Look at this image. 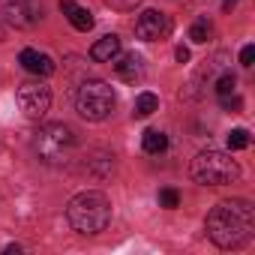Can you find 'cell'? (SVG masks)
Segmentation results:
<instances>
[{
  "instance_id": "obj_10",
  "label": "cell",
  "mask_w": 255,
  "mask_h": 255,
  "mask_svg": "<svg viewBox=\"0 0 255 255\" xmlns=\"http://www.w3.org/2000/svg\"><path fill=\"white\" fill-rule=\"evenodd\" d=\"M18 63L27 69V72H33V75H54V60L48 57V54H42V51H36V48H24L21 54H18Z\"/></svg>"
},
{
  "instance_id": "obj_23",
  "label": "cell",
  "mask_w": 255,
  "mask_h": 255,
  "mask_svg": "<svg viewBox=\"0 0 255 255\" xmlns=\"http://www.w3.org/2000/svg\"><path fill=\"white\" fill-rule=\"evenodd\" d=\"M234 3H237V0H225V3H222V9L228 12V9H234Z\"/></svg>"
},
{
  "instance_id": "obj_1",
  "label": "cell",
  "mask_w": 255,
  "mask_h": 255,
  "mask_svg": "<svg viewBox=\"0 0 255 255\" xmlns=\"http://www.w3.org/2000/svg\"><path fill=\"white\" fill-rule=\"evenodd\" d=\"M207 237L219 246V249H240L252 240L255 231V210L249 201L243 198H231V201H219L210 213H207Z\"/></svg>"
},
{
  "instance_id": "obj_7",
  "label": "cell",
  "mask_w": 255,
  "mask_h": 255,
  "mask_svg": "<svg viewBox=\"0 0 255 255\" xmlns=\"http://www.w3.org/2000/svg\"><path fill=\"white\" fill-rule=\"evenodd\" d=\"M168 33H171V18L159 9H144L135 18V36L144 39V42H159Z\"/></svg>"
},
{
  "instance_id": "obj_3",
  "label": "cell",
  "mask_w": 255,
  "mask_h": 255,
  "mask_svg": "<svg viewBox=\"0 0 255 255\" xmlns=\"http://www.w3.org/2000/svg\"><path fill=\"white\" fill-rule=\"evenodd\" d=\"M192 180L201 183V186H225V183H234L240 177V165L231 159V153H222V150H201L195 159H192V168H189Z\"/></svg>"
},
{
  "instance_id": "obj_4",
  "label": "cell",
  "mask_w": 255,
  "mask_h": 255,
  "mask_svg": "<svg viewBox=\"0 0 255 255\" xmlns=\"http://www.w3.org/2000/svg\"><path fill=\"white\" fill-rule=\"evenodd\" d=\"M114 90L105 84V81H99V78H90V81H84L81 87H78V93H75V111L84 117V120H90V123H99V120H105L111 111H114Z\"/></svg>"
},
{
  "instance_id": "obj_8",
  "label": "cell",
  "mask_w": 255,
  "mask_h": 255,
  "mask_svg": "<svg viewBox=\"0 0 255 255\" xmlns=\"http://www.w3.org/2000/svg\"><path fill=\"white\" fill-rule=\"evenodd\" d=\"M18 105L27 117H42L51 105V90L39 81H27L18 87Z\"/></svg>"
},
{
  "instance_id": "obj_6",
  "label": "cell",
  "mask_w": 255,
  "mask_h": 255,
  "mask_svg": "<svg viewBox=\"0 0 255 255\" xmlns=\"http://www.w3.org/2000/svg\"><path fill=\"white\" fill-rule=\"evenodd\" d=\"M0 15L12 27H33L42 18L39 0H0Z\"/></svg>"
},
{
  "instance_id": "obj_16",
  "label": "cell",
  "mask_w": 255,
  "mask_h": 255,
  "mask_svg": "<svg viewBox=\"0 0 255 255\" xmlns=\"http://www.w3.org/2000/svg\"><path fill=\"white\" fill-rule=\"evenodd\" d=\"M228 147L231 150H246L249 147V132L246 129H231L228 132Z\"/></svg>"
},
{
  "instance_id": "obj_13",
  "label": "cell",
  "mask_w": 255,
  "mask_h": 255,
  "mask_svg": "<svg viewBox=\"0 0 255 255\" xmlns=\"http://www.w3.org/2000/svg\"><path fill=\"white\" fill-rule=\"evenodd\" d=\"M141 147H144V153L156 156V153H162V150L168 147V135L159 132V129H144V135H141Z\"/></svg>"
},
{
  "instance_id": "obj_21",
  "label": "cell",
  "mask_w": 255,
  "mask_h": 255,
  "mask_svg": "<svg viewBox=\"0 0 255 255\" xmlns=\"http://www.w3.org/2000/svg\"><path fill=\"white\" fill-rule=\"evenodd\" d=\"M252 60H255V45H246V48L240 51V63H243V66H252Z\"/></svg>"
},
{
  "instance_id": "obj_18",
  "label": "cell",
  "mask_w": 255,
  "mask_h": 255,
  "mask_svg": "<svg viewBox=\"0 0 255 255\" xmlns=\"http://www.w3.org/2000/svg\"><path fill=\"white\" fill-rule=\"evenodd\" d=\"M159 204H162V207H168V210H174V207L180 204L177 189H162V192H159Z\"/></svg>"
},
{
  "instance_id": "obj_5",
  "label": "cell",
  "mask_w": 255,
  "mask_h": 255,
  "mask_svg": "<svg viewBox=\"0 0 255 255\" xmlns=\"http://www.w3.org/2000/svg\"><path fill=\"white\" fill-rule=\"evenodd\" d=\"M72 147H75V135H72V129L66 123H45L39 129V135H36V153L48 165L66 162V153Z\"/></svg>"
},
{
  "instance_id": "obj_11",
  "label": "cell",
  "mask_w": 255,
  "mask_h": 255,
  "mask_svg": "<svg viewBox=\"0 0 255 255\" xmlns=\"http://www.w3.org/2000/svg\"><path fill=\"white\" fill-rule=\"evenodd\" d=\"M60 12H66L69 24L75 30H81V33H87L93 27V12L84 9V6H75V0H60Z\"/></svg>"
},
{
  "instance_id": "obj_12",
  "label": "cell",
  "mask_w": 255,
  "mask_h": 255,
  "mask_svg": "<svg viewBox=\"0 0 255 255\" xmlns=\"http://www.w3.org/2000/svg\"><path fill=\"white\" fill-rule=\"evenodd\" d=\"M117 54H120V36H114V33L102 36V39L93 42V48H90V57H93L96 63H111Z\"/></svg>"
},
{
  "instance_id": "obj_17",
  "label": "cell",
  "mask_w": 255,
  "mask_h": 255,
  "mask_svg": "<svg viewBox=\"0 0 255 255\" xmlns=\"http://www.w3.org/2000/svg\"><path fill=\"white\" fill-rule=\"evenodd\" d=\"M234 87H237V78H234L231 72H225V75L216 78V93H219V96H231Z\"/></svg>"
},
{
  "instance_id": "obj_14",
  "label": "cell",
  "mask_w": 255,
  "mask_h": 255,
  "mask_svg": "<svg viewBox=\"0 0 255 255\" xmlns=\"http://www.w3.org/2000/svg\"><path fill=\"white\" fill-rule=\"evenodd\" d=\"M159 108V99L153 96V93H138V99H135V117H150L153 111Z\"/></svg>"
},
{
  "instance_id": "obj_2",
  "label": "cell",
  "mask_w": 255,
  "mask_h": 255,
  "mask_svg": "<svg viewBox=\"0 0 255 255\" xmlns=\"http://www.w3.org/2000/svg\"><path fill=\"white\" fill-rule=\"evenodd\" d=\"M66 219L78 234H99L111 222V201L99 189L78 192L66 207Z\"/></svg>"
},
{
  "instance_id": "obj_24",
  "label": "cell",
  "mask_w": 255,
  "mask_h": 255,
  "mask_svg": "<svg viewBox=\"0 0 255 255\" xmlns=\"http://www.w3.org/2000/svg\"><path fill=\"white\" fill-rule=\"evenodd\" d=\"M0 39H3V24H0Z\"/></svg>"
},
{
  "instance_id": "obj_20",
  "label": "cell",
  "mask_w": 255,
  "mask_h": 255,
  "mask_svg": "<svg viewBox=\"0 0 255 255\" xmlns=\"http://www.w3.org/2000/svg\"><path fill=\"white\" fill-rule=\"evenodd\" d=\"M219 102H222V108L231 111V114H237V111L243 108V99H240V96H219Z\"/></svg>"
},
{
  "instance_id": "obj_19",
  "label": "cell",
  "mask_w": 255,
  "mask_h": 255,
  "mask_svg": "<svg viewBox=\"0 0 255 255\" xmlns=\"http://www.w3.org/2000/svg\"><path fill=\"white\" fill-rule=\"evenodd\" d=\"M105 3H108L111 9H117V12H132L141 0H105Z\"/></svg>"
},
{
  "instance_id": "obj_9",
  "label": "cell",
  "mask_w": 255,
  "mask_h": 255,
  "mask_svg": "<svg viewBox=\"0 0 255 255\" xmlns=\"http://www.w3.org/2000/svg\"><path fill=\"white\" fill-rule=\"evenodd\" d=\"M111 66H114V72L123 78V81H138V78H144V60L132 51V54H117L114 60H111Z\"/></svg>"
},
{
  "instance_id": "obj_22",
  "label": "cell",
  "mask_w": 255,
  "mask_h": 255,
  "mask_svg": "<svg viewBox=\"0 0 255 255\" xmlns=\"http://www.w3.org/2000/svg\"><path fill=\"white\" fill-rule=\"evenodd\" d=\"M174 57H177L180 63H186V60H189V48H186V45H177V51H174Z\"/></svg>"
},
{
  "instance_id": "obj_15",
  "label": "cell",
  "mask_w": 255,
  "mask_h": 255,
  "mask_svg": "<svg viewBox=\"0 0 255 255\" xmlns=\"http://www.w3.org/2000/svg\"><path fill=\"white\" fill-rule=\"evenodd\" d=\"M210 33H213V27H210V21H207V18H198V21L189 27V39H192V42H207V39H210Z\"/></svg>"
}]
</instances>
